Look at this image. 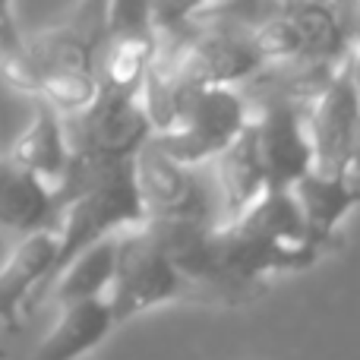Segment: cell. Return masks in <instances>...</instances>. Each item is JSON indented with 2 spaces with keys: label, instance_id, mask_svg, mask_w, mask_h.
Returning a JSON list of instances; mask_svg holds the SVG:
<instances>
[{
  "label": "cell",
  "instance_id": "6da1fadb",
  "mask_svg": "<svg viewBox=\"0 0 360 360\" xmlns=\"http://www.w3.org/2000/svg\"><path fill=\"white\" fill-rule=\"evenodd\" d=\"M143 221H146V215H143V202H139L136 184H133V158H130V162L114 165L98 184L82 190L79 196H73L57 212L54 259H51L44 278L38 281V288L29 294V300H25V307H22V316H32V313L48 300V291L57 281V275L79 253H86L101 237H111V234H117V231L136 228V224H143Z\"/></svg>",
  "mask_w": 360,
  "mask_h": 360
},
{
  "label": "cell",
  "instance_id": "7a4b0ae2",
  "mask_svg": "<svg viewBox=\"0 0 360 360\" xmlns=\"http://www.w3.org/2000/svg\"><path fill=\"white\" fill-rule=\"evenodd\" d=\"M111 304L114 323H130L133 316H143L152 307L171 304V300H193L190 285L174 269L158 240L149 234L146 224L127 228L114 243V269L105 291Z\"/></svg>",
  "mask_w": 360,
  "mask_h": 360
},
{
  "label": "cell",
  "instance_id": "3957f363",
  "mask_svg": "<svg viewBox=\"0 0 360 360\" xmlns=\"http://www.w3.org/2000/svg\"><path fill=\"white\" fill-rule=\"evenodd\" d=\"M133 184L146 221L218 224L215 186L202 177V165H184L146 139L133 155Z\"/></svg>",
  "mask_w": 360,
  "mask_h": 360
},
{
  "label": "cell",
  "instance_id": "277c9868",
  "mask_svg": "<svg viewBox=\"0 0 360 360\" xmlns=\"http://www.w3.org/2000/svg\"><path fill=\"white\" fill-rule=\"evenodd\" d=\"M250 120L234 86H205L180 101L174 120L152 133V143L184 165H209Z\"/></svg>",
  "mask_w": 360,
  "mask_h": 360
},
{
  "label": "cell",
  "instance_id": "5b68a950",
  "mask_svg": "<svg viewBox=\"0 0 360 360\" xmlns=\"http://www.w3.org/2000/svg\"><path fill=\"white\" fill-rule=\"evenodd\" d=\"M310 171L342 174L357 168L360 139V95H357V51L342 63L335 79L307 108Z\"/></svg>",
  "mask_w": 360,
  "mask_h": 360
},
{
  "label": "cell",
  "instance_id": "8992f818",
  "mask_svg": "<svg viewBox=\"0 0 360 360\" xmlns=\"http://www.w3.org/2000/svg\"><path fill=\"white\" fill-rule=\"evenodd\" d=\"M70 152L95 158H114L124 162L133 158L136 149L152 136V124L139 92H120V89L98 86L95 98L82 111L63 117Z\"/></svg>",
  "mask_w": 360,
  "mask_h": 360
},
{
  "label": "cell",
  "instance_id": "52a82bcc",
  "mask_svg": "<svg viewBox=\"0 0 360 360\" xmlns=\"http://www.w3.org/2000/svg\"><path fill=\"white\" fill-rule=\"evenodd\" d=\"M256 130L266 190H291L310 171V139H307V108L275 101L250 114Z\"/></svg>",
  "mask_w": 360,
  "mask_h": 360
},
{
  "label": "cell",
  "instance_id": "ba28073f",
  "mask_svg": "<svg viewBox=\"0 0 360 360\" xmlns=\"http://www.w3.org/2000/svg\"><path fill=\"white\" fill-rule=\"evenodd\" d=\"M209 165L215 168L218 224L234 221L266 193V168H262L259 149H256V130L250 120Z\"/></svg>",
  "mask_w": 360,
  "mask_h": 360
},
{
  "label": "cell",
  "instance_id": "9c48e42d",
  "mask_svg": "<svg viewBox=\"0 0 360 360\" xmlns=\"http://www.w3.org/2000/svg\"><path fill=\"white\" fill-rule=\"evenodd\" d=\"M300 212H304L307 231L319 243L335 250L338 247V224L351 209L360 202V165L348 168L342 174H319L307 171L297 184L291 186Z\"/></svg>",
  "mask_w": 360,
  "mask_h": 360
},
{
  "label": "cell",
  "instance_id": "30bf717a",
  "mask_svg": "<svg viewBox=\"0 0 360 360\" xmlns=\"http://www.w3.org/2000/svg\"><path fill=\"white\" fill-rule=\"evenodd\" d=\"M54 228H38L19 237L13 253L0 262V323L6 329L16 332L22 326V307L48 272L51 259H54Z\"/></svg>",
  "mask_w": 360,
  "mask_h": 360
},
{
  "label": "cell",
  "instance_id": "8fae6325",
  "mask_svg": "<svg viewBox=\"0 0 360 360\" xmlns=\"http://www.w3.org/2000/svg\"><path fill=\"white\" fill-rule=\"evenodd\" d=\"M57 310H60V316H57L54 329L48 332V338L41 342V348L35 351L32 360H79L82 354L98 348L117 326L105 294L70 300Z\"/></svg>",
  "mask_w": 360,
  "mask_h": 360
},
{
  "label": "cell",
  "instance_id": "7c38bea8",
  "mask_svg": "<svg viewBox=\"0 0 360 360\" xmlns=\"http://www.w3.org/2000/svg\"><path fill=\"white\" fill-rule=\"evenodd\" d=\"M54 186L10 155H0V228L29 234L54 228Z\"/></svg>",
  "mask_w": 360,
  "mask_h": 360
},
{
  "label": "cell",
  "instance_id": "4fadbf2b",
  "mask_svg": "<svg viewBox=\"0 0 360 360\" xmlns=\"http://www.w3.org/2000/svg\"><path fill=\"white\" fill-rule=\"evenodd\" d=\"M32 101H35V117H32L29 130L19 136V143L10 149V158L19 162L22 168L35 171L38 177L54 186L57 177L67 168V158H70L63 114L54 111V108L41 98H32Z\"/></svg>",
  "mask_w": 360,
  "mask_h": 360
},
{
  "label": "cell",
  "instance_id": "5bb4252c",
  "mask_svg": "<svg viewBox=\"0 0 360 360\" xmlns=\"http://www.w3.org/2000/svg\"><path fill=\"white\" fill-rule=\"evenodd\" d=\"M120 234V231H117ZM117 234L101 237L98 243L79 253L51 285L48 297L54 300L57 307L70 304V300L79 297H95V294L108 291V281H111V269H114V243H117Z\"/></svg>",
  "mask_w": 360,
  "mask_h": 360
},
{
  "label": "cell",
  "instance_id": "9a60e30c",
  "mask_svg": "<svg viewBox=\"0 0 360 360\" xmlns=\"http://www.w3.org/2000/svg\"><path fill=\"white\" fill-rule=\"evenodd\" d=\"M212 0H155V10H152V22L158 29H174V25L186 22L193 13H199L202 6H209Z\"/></svg>",
  "mask_w": 360,
  "mask_h": 360
},
{
  "label": "cell",
  "instance_id": "2e32d148",
  "mask_svg": "<svg viewBox=\"0 0 360 360\" xmlns=\"http://www.w3.org/2000/svg\"><path fill=\"white\" fill-rule=\"evenodd\" d=\"M22 51V32L13 16V0H0V67L13 63Z\"/></svg>",
  "mask_w": 360,
  "mask_h": 360
},
{
  "label": "cell",
  "instance_id": "e0dca14e",
  "mask_svg": "<svg viewBox=\"0 0 360 360\" xmlns=\"http://www.w3.org/2000/svg\"><path fill=\"white\" fill-rule=\"evenodd\" d=\"M0 360H6V351H0Z\"/></svg>",
  "mask_w": 360,
  "mask_h": 360
}]
</instances>
